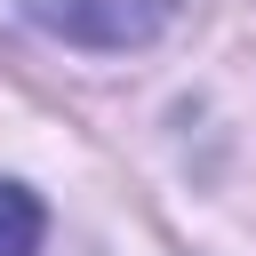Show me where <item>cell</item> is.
I'll return each instance as SVG.
<instances>
[{"mask_svg":"<svg viewBox=\"0 0 256 256\" xmlns=\"http://www.w3.org/2000/svg\"><path fill=\"white\" fill-rule=\"evenodd\" d=\"M40 232H48V208L24 184H0V256H40Z\"/></svg>","mask_w":256,"mask_h":256,"instance_id":"obj_2","label":"cell"},{"mask_svg":"<svg viewBox=\"0 0 256 256\" xmlns=\"http://www.w3.org/2000/svg\"><path fill=\"white\" fill-rule=\"evenodd\" d=\"M48 24L88 48H128L168 24V0H64V8H48Z\"/></svg>","mask_w":256,"mask_h":256,"instance_id":"obj_1","label":"cell"}]
</instances>
